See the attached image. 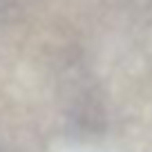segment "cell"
Listing matches in <instances>:
<instances>
[{"label": "cell", "instance_id": "obj_1", "mask_svg": "<svg viewBox=\"0 0 152 152\" xmlns=\"http://www.w3.org/2000/svg\"><path fill=\"white\" fill-rule=\"evenodd\" d=\"M18 16V2L16 0H0V27Z\"/></svg>", "mask_w": 152, "mask_h": 152}]
</instances>
